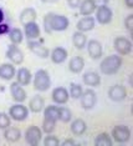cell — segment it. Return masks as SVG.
I'll return each instance as SVG.
<instances>
[{
  "label": "cell",
  "instance_id": "cell-2",
  "mask_svg": "<svg viewBox=\"0 0 133 146\" xmlns=\"http://www.w3.org/2000/svg\"><path fill=\"white\" fill-rule=\"evenodd\" d=\"M122 66V58L118 54L109 55L105 58L99 64V71L103 75H115Z\"/></svg>",
  "mask_w": 133,
  "mask_h": 146
},
{
  "label": "cell",
  "instance_id": "cell-23",
  "mask_svg": "<svg viewBox=\"0 0 133 146\" xmlns=\"http://www.w3.org/2000/svg\"><path fill=\"white\" fill-rule=\"evenodd\" d=\"M85 68V60L81 56H74L68 62V70L74 74H80Z\"/></svg>",
  "mask_w": 133,
  "mask_h": 146
},
{
  "label": "cell",
  "instance_id": "cell-35",
  "mask_svg": "<svg viewBox=\"0 0 133 146\" xmlns=\"http://www.w3.org/2000/svg\"><path fill=\"white\" fill-rule=\"evenodd\" d=\"M10 125H11V119H10L9 114H6V112H0V129L5 130Z\"/></svg>",
  "mask_w": 133,
  "mask_h": 146
},
{
  "label": "cell",
  "instance_id": "cell-27",
  "mask_svg": "<svg viewBox=\"0 0 133 146\" xmlns=\"http://www.w3.org/2000/svg\"><path fill=\"white\" fill-rule=\"evenodd\" d=\"M4 137L8 142H16L21 137V131L18 127H6L4 131Z\"/></svg>",
  "mask_w": 133,
  "mask_h": 146
},
{
  "label": "cell",
  "instance_id": "cell-28",
  "mask_svg": "<svg viewBox=\"0 0 133 146\" xmlns=\"http://www.w3.org/2000/svg\"><path fill=\"white\" fill-rule=\"evenodd\" d=\"M72 42H74V46L76 49L82 50L86 46V44H87V38H86L85 33H81L78 30L74 33V35H72Z\"/></svg>",
  "mask_w": 133,
  "mask_h": 146
},
{
  "label": "cell",
  "instance_id": "cell-42",
  "mask_svg": "<svg viewBox=\"0 0 133 146\" xmlns=\"http://www.w3.org/2000/svg\"><path fill=\"white\" fill-rule=\"evenodd\" d=\"M126 1V5H127V8L132 9L133 8V0H124Z\"/></svg>",
  "mask_w": 133,
  "mask_h": 146
},
{
  "label": "cell",
  "instance_id": "cell-31",
  "mask_svg": "<svg viewBox=\"0 0 133 146\" xmlns=\"http://www.w3.org/2000/svg\"><path fill=\"white\" fill-rule=\"evenodd\" d=\"M44 117L45 119H50V120L54 121H59V106L55 105H50L44 108Z\"/></svg>",
  "mask_w": 133,
  "mask_h": 146
},
{
  "label": "cell",
  "instance_id": "cell-44",
  "mask_svg": "<svg viewBox=\"0 0 133 146\" xmlns=\"http://www.w3.org/2000/svg\"><path fill=\"white\" fill-rule=\"evenodd\" d=\"M42 3H55V1H57V0H41Z\"/></svg>",
  "mask_w": 133,
  "mask_h": 146
},
{
  "label": "cell",
  "instance_id": "cell-16",
  "mask_svg": "<svg viewBox=\"0 0 133 146\" xmlns=\"http://www.w3.org/2000/svg\"><path fill=\"white\" fill-rule=\"evenodd\" d=\"M24 34L29 40H36L40 38V26L36 21H31L24 25Z\"/></svg>",
  "mask_w": 133,
  "mask_h": 146
},
{
  "label": "cell",
  "instance_id": "cell-40",
  "mask_svg": "<svg viewBox=\"0 0 133 146\" xmlns=\"http://www.w3.org/2000/svg\"><path fill=\"white\" fill-rule=\"evenodd\" d=\"M92 1L96 5V8H97V6H102V5H108L109 0H92Z\"/></svg>",
  "mask_w": 133,
  "mask_h": 146
},
{
  "label": "cell",
  "instance_id": "cell-11",
  "mask_svg": "<svg viewBox=\"0 0 133 146\" xmlns=\"http://www.w3.org/2000/svg\"><path fill=\"white\" fill-rule=\"evenodd\" d=\"M108 98L115 102L123 101L127 98V89L123 85H113L108 90Z\"/></svg>",
  "mask_w": 133,
  "mask_h": 146
},
{
  "label": "cell",
  "instance_id": "cell-1",
  "mask_svg": "<svg viewBox=\"0 0 133 146\" xmlns=\"http://www.w3.org/2000/svg\"><path fill=\"white\" fill-rule=\"evenodd\" d=\"M70 25V20L65 15L61 14H46L44 18L45 31L51 34L52 31H65Z\"/></svg>",
  "mask_w": 133,
  "mask_h": 146
},
{
  "label": "cell",
  "instance_id": "cell-6",
  "mask_svg": "<svg viewBox=\"0 0 133 146\" xmlns=\"http://www.w3.org/2000/svg\"><path fill=\"white\" fill-rule=\"evenodd\" d=\"M80 100H81L82 109L92 110L96 106V104H97V95H96V92L92 89H87V90H84Z\"/></svg>",
  "mask_w": 133,
  "mask_h": 146
},
{
  "label": "cell",
  "instance_id": "cell-12",
  "mask_svg": "<svg viewBox=\"0 0 133 146\" xmlns=\"http://www.w3.org/2000/svg\"><path fill=\"white\" fill-rule=\"evenodd\" d=\"M28 48L32 54H35L36 56H39V58H41V59H46V58H49V55H50L49 49L36 40H29Z\"/></svg>",
  "mask_w": 133,
  "mask_h": 146
},
{
  "label": "cell",
  "instance_id": "cell-29",
  "mask_svg": "<svg viewBox=\"0 0 133 146\" xmlns=\"http://www.w3.org/2000/svg\"><path fill=\"white\" fill-rule=\"evenodd\" d=\"M8 35H9V39H10V41H11V44L19 45L24 40V33L20 30L19 28H13L11 30H9Z\"/></svg>",
  "mask_w": 133,
  "mask_h": 146
},
{
  "label": "cell",
  "instance_id": "cell-10",
  "mask_svg": "<svg viewBox=\"0 0 133 146\" xmlns=\"http://www.w3.org/2000/svg\"><path fill=\"white\" fill-rule=\"evenodd\" d=\"M6 58L11 61V64L20 65L24 61V52L18 48V45L11 44V45H9L8 50H6Z\"/></svg>",
  "mask_w": 133,
  "mask_h": 146
},
{
  "label": "cell",
  "instance_id": "cell-37",
  "mask_svg": "<svg viewBox=\"0 0 133 146\" xmlns=\"http://www.w3.org/2000/svg\"><path fill=\"white\" fill-rule=\"evenodd\" d=\"M124 26L129 31V35L133 36V14H129L124 20Z\"/></svg>",
  "mask_w": 133,
  "mask_h": 146
},
{
  "label": "cell",
  "instance_id": "cell-25",
  "mask_svg": "<svg viewBox=\"0 0 133 146\" xmlns=\"http://www.w3.org/2000/svg\"><path fill=\"white\" fill-rule=\"evenodd\" d=\"M71 132L76 136H81L84 135L86 130H87V124L85 122V120H82V119H76L71 122Z\"/></svg>",
  "mask_w": 133,
  "mask_h": 146
},
{
  "label": "cell",
  "instance_id": "cell-26",
  "mask_svg": "<svg viewBox=\"0 0 133 146\" xmlns=\"http://www.w3.org/2000/svg\"><path fill=\"white\" fill-rule=\"evenodd\" d=\"M80 14L82 16H90L92 15L96 10V5L92 0H81L80 3Z\"/></svg>",
  "mask_w": 133,
  "mask_h": 146
},
{
  "label": "cell",
  "instance_id": "cell-3",
  "mask_svg": "<svg viewBox=\"0 0 133 146\" xmlns=\"http://www.w3.org/2000/svg\"><path fill=\"white\" fill-rule=\"evenodd\" d=\"M51 86V78L50 74L44 69H40L36 71V74L34 75V88L35 90H38L40 92L47 91Z\"/></svg>",
  "mask_w": 133,
  "mask_h": 146
},
{
  "label": "cell",
  "instance_id": "cell-5",
  "mask_svg": "<svg viewBox=\"0 0 133 146\" xmlns=\"http://www.w3.org/2000/svg\"><path fill=\"white\" fill-rule=\"evenodd\" d=\"M9 116L10 119H13L15 121H24L29 116V109L22 105L21 102H18V104L10 106Z\"/></svg>",
  "mask_w": 133,
  "mask_h": 146
},
{
  "label": "cell",
  "instance_id": "cell-34",
  "mask_svg": "<svg viewBox=\"0 0 133 146\" xmlns=\"http://www.w3.org/2000/svg\"><path fill=\"white\" fill-rule=\"evenodd\" d=\"M55 127H56V121L44 117V121H42V127H41L42 131L46 132V134L49 135V134H52V132H54Z\"/></svg>",
  "mask_w": 133,
  "mask_h": 146
},
{
  "label": "cell",
  "instance_id": "cell-19",
  "mask_svg": "<svg viewBox=\"0 0 133 146\" xmlns=\"http://www.w3.org/2000/svg\"><path fill=\"white\" fill-rule=\"evenodd\" d=\"M82 81H84L85 85L87 86H92V88H96V86L101 85V76L97 71H86L84 76H82Z\"/></svg>",
  "mask_w": 133,
  "mask_h": 146
},
{
  "label": "cell",
  "instance_id": "cell-24",
  "mask_svg": "<svg viewBox=\"0 0 133 146\" xmlns=\"http://www.w3.org/2000/svg\"><path fill=\"white\" fill-rule=\"evenodd\" d=\"M36 16H38V14H36V10L34 8H26L20 13V23L24 26L28 23L36 21Z\"/></svg>",
  "mask_w": 133,
  "mask_h": 146
},
{
  "label": "cell",
  "instance_id": "cell-15",
  "mask_svg": "<svg viewBox=\"0 0 133 146\" xmlns=\"http://www.w3.org/2000/svg\"><path fill=\"white\" fill-rule=\"evenodd\" d=\"M10 92H11L13 99H14L16 102H24L26 100L25 89L22 88V85L19 84L18 81L11 82V85H10Z\"/></svg>",
  "mask_w": 133,
  "mask_h": 146
},
{
  "label": "cell",
  "instance_id": "cell-22",
  "mask_svg": "<svg viewBox=\"0 0 133 146\" xmlns=\"http://www.w3.org/2000/svg\"><path fill=\"white\" fill-rule=\"evenodd\" d=\"M15 78H16V81L21 85H29L32 80V75L30 72L29 69L26 68H20L15 74Z\"/></svg>",
  "mask_w": 133,
  "mask_h": 146
},
{
  "label": "cell",
  "instance_id": "cell-17",
  "mask_svg": "<svg viewBox=\"0 0 133 146\" xmlns=\"http://www.w3.org/2000/svg\"><path fill=\"white\" fill-rule=\"evenodd\" d=\"M95 24H96L95 18H92L91 15H90V16H84V18H81L77 21L76 28H77V30L81 31V33H87V31L93 30Z\"/></svg>",
  "mask_w": 133,
  "mask_h": 146
},
{
  "label": "cell",
  "instance_id": "cell-30",
  "mask_svg": "<svg viewBox=\"0 0 133 146\" xmlns=\"http://www.w3.org/2000/svg\"><path fill=\"white\" fill-rule=\"evenodd\" d=\"M112 144H113L112 137L107 132H101V134H98L95 139L96 146H112Z\"/></svg>",
  "mask_w": 133,
  "mask_h": 146
},
{
  "label": "cell",
  "instance_id": "cell-13",
  "mask_svg": "<svg viewBox=\"0 0 133 146\" xmlns=\"http://www.w3.org/2000/svg\"><path fill=\"white\" fill-rule=\"evenodd\" d=\"M87 52L90 55V58L93 59V60H97L102 56L103 54V49H102V44L99 42L98 40H96V39H92V40L87 41Z\"/></svg>",
  "mask_w": 133,
  "mask_h": 146
},
{
  "label": "cell",
  "instance_id": "cell-38",
  "mask_svg": "<svg viewBox=\"0 0 133 146\" xmlns=\"http://www.w3.org/2000/svg\"><path fill=\"white\" fill-rule=\"evenodd\" d=\"M66 1H67V5L71 9H77L78 6H80V3H81V0H66Z\"/></svg>",
  "mask_w": 133,
  "mask_h": 146
},
{
  "label": "cell",
  "instance_id": "cell-32",
  "mask_svg": "<svg viewBox=\"0 0 133 146\" xmlns=\"http://www.w3.org/2000/svg\"><path fill=\"white\" fill-rule=\"evenodd\" d=\"M72 119V112L70 109L65 108V106H60L59 108V120L61 122H70Z\"/></svg>",
  "mask_w": 133,
  "mask_h": 146
},
{
  "label": "cell",
  "instance_id": "cell-33",
  "mask_svg": "<svg viewBox=\"0 0 133 146\" xmlns=\"http://www.w3.org/2000/svg\"><path fill=\"white\" fill-rule=\"evenodd\" d=\"M82 92H84V89H82V86L80 84H76V82H72L71 85H70V91L68 94L71 96L72 99H80L82 95Z\"/></svg>",
  "mask_w": 133,
  "mask_h": 146
},
{
  "label": "cell",
  "instance_id": "cell-41",
  "mask_svg": "<svg viewBox=\"0 0 133 146\" xmlns=\"http://www.w3.org/2000/svg\"><path fill=\"white\" fill-rule=\"evenodd\" d=\"M61 145H62V146H68V145H76V141H75V140H72V139H66L65 141H62V142H61Z\"/></svg>",
  "mask_w": 133,
  "mask_h": 146
},
{
  "label": "cell",
  "instance_id": "cell-4",
  "mask_svg": "<svg viewBox=\"0 0 133 146\" xmlns=\"http://www.w3.org/2000/svg\"><path fill=\"white\" fill-rule=\"evenodd\" d=\"M131 135H132L131 130L126 125H116L112 129V132H111V137L116 142H118V144H126V142H128L131 140Z\"/></svg>",
  "mask_w": 133,
  "mask_h": 146
},
{
  "label": "cell",
  "instance_id": "cell-18",
  "mask_svg": "<svg viewBox=\"0 0 133 146\" xmlns=\"http://www.w3.org/2000/svg\"><path fill=\"white\" fill-rule=\"evenodd\" d=\"M49 56L51 58V61L54 62V64H62V62H65L66 60H67L68 52L65 48L59 46V48H55L54 50L50 52Z\"/></svg>",
  "mask_w": 133,
  "mask_h": 146
},
{
  "label": "cell",
  "instance_id": "cell-43",
  "mask_svg": "<svg viewBox=\"0 0 133 146\" xmlns=\"http://www.w3.org/2000/svg\"><path fill=\"white\" fill-rule=\"evenodd\" d=\"M4 21V11L0 9V23H3Z\"/></svg>",
  "mask_w": 133,
  "mask_h": 146
},
{
  "label": "cell",
  "instance_id": "cell-20",
  "mask_svg": "<svg viewBox=\"0 0 133 146\" xmlns=\"http://www.w3.org/2000/svg\"><path fill=\"white\" fill-rule=\"evenodd\" d=\"M16 70L14 64H10V62H5V64L0 65V79L5 81H10L11 79L15 78Z\"/></svg>",
  "mask_w": 133,
  "mask_h": 146
},
{
  "label": "cell",
  "instance_id": "cell-14",
  "mask_svg": "<svg viewBox=\"0 0 133 146\" xmlns=\"http://www.w3.org/2000/svg\"><path fill=\"white\" fill-rule=\"evenodd\" d=\"M51 98L54 102L59 105H65L66 102L68 101L70 99V94H68V90L64 86H59V88H55L51 92Z\"/></svg>",
  "mask_w": 133,
  "mask_h": 146
},
{
  "label": "cell",
  "instance_id": "cell-8",
  "mask_svg": "<svg viewBox=\"0 0 133 146\" xmlns=\"http://www.w3.org/2000/svg\"><path fill=\"white\" fill-rule=\"evenodd\" d=\"M113 46L118 55H129L132 52V41L124 36H117L115 39Z\"/></svg>",
  "mask_w": 133,
  "mask_h": 146
},
{
  "label": "cell",
  "instance_id": "cell-7",
  "mask_svg": "<svg viewBox=\"0 0 133 146\" xmlns=\"http://www.w3.org/2000/svg\"><path fill=\"white\" fill-rule=\"evenodd\" d=\"M42 139V130L35 125H31L25 131V140L30 146H38Z\"/></svg>",
  "mask_w": 133,
  "mask_h": 146
},
{
  "label": "cell",
  "instance_id": "cell-9",
  "mask_svg": "<svg viewBox=\"0 0 133 146\" xmlns=\"http://www.w3.org/2000/svg\"><path fill=\"white\" fill-rule=\"evenodd\" d=\"M96 20H97L101 25H107L112 21L113 18V13H112L111 8L108 5H102L96 8Z\"/></svg>",
  "mask_w": 133,
  "mask_h": 146
},
{
  "label": "cell",
  "instance_id": "cell-36",
  "mask_svg": "<svg viewBox=\"0 0 133 146\" xmlns=\"http://www.w3.org/2000/svg\"><path fill=\"white\" fill-rule=\"evenodd\" d=\"M44 145L45 146H59L60 145V140L56 136L49 134V136H46L44 140Z\"/></svg>",
  "mask_w": 133,
  "mask_h": 146
},
{
  "label": "cell",
  "instance_id": "cell-21",
  "mask_svg": "<svg viewBox=\"0 0 133 146\" xmlns=\"http://www.w3.org/2000/svg\"><path fill=\"white\" fill-rule=\"evenodd\" d=\"M44 108H45L44 98H41L40 95H35L34 98L30 100L28 109L31 112H34V114H39V112H41L42 110H44Z\"/></svg>",
  "mask_w": 133,
  "mask_h": 146
},
{
  "label": "cell",
  "instance_id": "cell-39",
  "mask_svg": "<svg viewBox=\"0 0 133 146\" xmlns=\"http://www.w3.org/2000/svg\"><path fill=\"white\" fill-rule=\"evenodd\" d=\"M9 25L8 24H4V23H0V35L3 34H8L9 33Z\"/></svg>",
  "mask_w": 133,
  "mask_h": 146
}]
</instances>
